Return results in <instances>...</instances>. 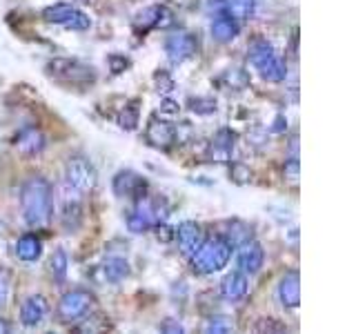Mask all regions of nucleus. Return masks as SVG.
Wrapping results in <instances>:
<instances>
[{"mask_svg":"<svg viewBox=\"0 0 356 334\" xmlns=\"http://www.w3.org/2000/svg\"><path fill=\"white\" fill-rule=\"evenodd\" d=\"M44 145H47V141H44L42 132L38 127H25V129H20L16 136V148L25 156L40 154L44 150Z\"/></svg>","mask_w":356,"mask_h":334,"instance_id":"nucleus-19","label":"nucleus"},{"mask_svg":"<svg viewBox=\"0 0 356 334\" xmlns=\"http://www.w3.org/2000/svg\"><path fill=\"white\" fill-rule=\"evenodd\" d=\"M161 334H185V328H183L178 321L167 319V321L163 323V328H161Z\"/></svg>","mask_w":356,"mask_h":334,"instance_id":"nucleus-36","label":"nucleus"},{"mask_svg":"<svg viewBox=\"0 0 356 334\" xmlns=\"http://www.w3.org/2000/svg\"><path fill=\"white\" fill-rule=\"evenodd\" d=\"M0 334H11V326L7 319H0Z\"/></svg>","mask_w":356,"mask_h":334,"instance_id":"nucleus-39","label":"nucleus"},{"mask_svg":"<svg viewBox=\"0 0 356 334\" xmlns=\"http://www.w3.org/2000/svg\"><path fill=\"white\" fill-rule=\"evenodd\" d=\"M20 209L29 228H44L54 214V189L47 178L29 176L20 187Z\"/></svg>","mask_w":356,"mask_h":334,"instance_id":"nucleus-1","label":"nucleus"},{"mask_svg":"<svg viewBox=\"0 0 356 334\" xmlns=\"http://www.w3.org/2000/svg\"><path fill=\"white\" fill-rule=\"evenodd\" d=\"M248 289H250L248 276H245L243 272H238V270H234V272L222 276V281L218 285V294L225 301H229V303H236V301L248 296Z\"/></svg>","mask_w":356,"mask_h":334,"instance_id":"nucleus-15","label":"nucleus"},{"mask_svg":"<svg viewBox=\"0 0 356 334\" xmlns=\"http://www.w3.org/2000/svg\"><path fill=\"white\" fill-rule=\"evenodd\" d=\"M47 74L63 85L72 87H85L96 81V70L81 61H70V58H54L47 63Z\"/></svg>","mask_w":356,"mask_h":334,"instance_id":"nucleus-4","label":"nucleus"},{"mask_svg":"<svg viewBox=\"0 0 356 334\" xmlns=\"http://www.w3.org/2000/svg\"><path fill=\"white\" fill-rule=\"evenodd\" d=\"M100 272H103V278L107 283H122L129 276L131 267L125 256H107L103 265H100Z\"/></svg>","mask_w":356,"mask_h":334,"instance_id":"nucleus-22","label":"nucleus"},{"mask_svg":"<svg viewBox=\"0 0 356 334\" xmlns=\"http://www.w3.org/2000/svg\"><path fill=\"white\" fill-rule=\"evenodd\" d=\"M250 61L254 65V70L261 74L263 81L267 83H281L287 76V67L283 63L281 56L276 54L267 40H254L250 47Z\"/></svg>","mask_w":356,"mask_h":334,"instance_id":"nucleus-3","label":"nucleus"},{"mask_svg":"<svg viewBox=\"0 0 356 334\" xmlns=\"http://www.w3.org/2000/svg\"><path fill=\"white\" fill-rule=\"evenodd\" d=\"M236 263H238V272H243L245 276L259 274L263 263H265L263 245L259 241H254V239H250V241H245L243 245H238Z\"/></svg>","mask_w":356,"mask_h":334,"instance_id":"nucleus-12","label":"nucleus"},{"mask_svg":"<svg viewBox=\"0 0 356 334\" xmlns=\"http://www.w3.org/2000/svg\"><path fill=\"white\" fill-rule=\"evenodd\" d=\"M42 18L47 20L49 25H58V27L74 29V31H85L92 27V18L70 3H56V5L44 7Z\"/></svg>","mask_w":356,"mask_h":334,"instance_id":"nucleus-7","label":"nucleus"},{"mask_svg":"<svg viewBox=\"0 0 356 334\" xmlns=\"http://www.w3.org/2000/svg\"><path fill=\"white\" fill-rule=\"evenodd\" d=\"M109 330H111V321L109 317L100 315V312H87L83 319L72 323L74 334H109Z\"/></svg>","mask_w":356,"mask_h":334,"instance_id":"nucleus-18","label":"nucleus"},{"mask_svg":"<svg viewBox=\"0 0 356 334\" xmlns=\"http://www.w3.org/2000/svg\"><path fill=\"white\" fill-rule=\"evenodd\" d=\"M234 141H236V134L229 129H220L216 136L211 138V145H209L211 163H225L234 150Z\"/></svg>","mask_w":356,"mask_h":334,"instance_id":"nucleus-21","label":"nucleus"},{"mask_svg":"<svg viewBox=\"0 0 356 334\" xmlns=\"http://www.w3.org/2000/svg\"><path fill=\"white\" fill-rule=\"evenodd\" d=\"M174 239H176L178 248H181V252L185 256H194L196 250L205 241V232H203V228L198 225V223H194V221H183L181 225L174 230Z\"/></svg>","mask_w":356,"mask_h":334,"instance_id":"nucleus-14","label":"nucleus"},{"mask_svg":"<svg viewBox=\"0 0 356 334\" xmlns=\"http://www.w3.org/2000/svg\"><path fill=\"white\" fill-rule=\"evenodd\" d=\"M256 0H225L222 3V14H227L234 20H248L254 14Z\"/></svg>","mask_w":356,"mask_h":334,"instance_id":"nucleus-24","label":"nucleus"},{"mask_svg":"<svg viewBox=\"0 0 356 334\" xmlns=\"http://www.w3.org/2000/svg\"><path fill=\"white\" fill-rule=\"evenodd\" d=\"M165 56L172 65H183L198 54V38L192 31H174L165 38Z\"/></svg>","mask_w":356,"mask_h":334,"instance_id":"nucleus-9","label":"nucleus"},{"mask_svg":"<svg viewBox=\"0 0 356 334\" xmlns=\"http://www.w3.org/2000/svg\"><path fill=\"white\" fill-rule=\"evenodd\" d=\"M283 129H287V118L278 116V118H276V125L272 127V132H283Z\"/></svg>","mask_w":356,"mask_h":334,"instance_id":"nucleus-38","label":"nucleus"},{"mask_svg":"<svg viewBox=\"0 0 356 334\" xmlns=\"http://www.w3.org/2000/svg\"><path fill=\"white\" fill-rule=\"evenodd\" d=\"M232 252H234V248L227 243V239L222 237V234H218V237H211V239H205L203 245L196 250V254L189 256V259H192V270L196 274L220 272L222 267L229 263Z\"/></svg>","mask_w":356,"mask_h":334,"instance_id":"nucleus-2","label":"nucleus"},{"mask_svg":"<svg viewBox=\"0 0 356 334\" xmlns=\"http://www.w3.org/2000/svg\"><path fill=\"white\" fill-rule=\"evenodd\" d=\"M287 326L281 319H274V317H265L256 323V334H287Z\"/></svg>","mask_w":356,"mask_h":334,"instance_id":"nucleus-31","label":"nucleus"},{"mask_svg":"<svg viewBox=\"0 0 356 334\" xmlns=\"http://www.w3.org/2000/svg\"><path fill=\"white\" fill-rule=\"evenodd\" d=\"M47 334H56V332H47Z\"/></svg>","mask_w":356,"mask_h":334,"instance_id":"nucleus-40","label":"nucleus"},{"mask_svg":"<svg viewBox=\"0 0 356 334\" xmlns=\"http://www.w3.org/2000/svg\"><path fill=\"white\" fill-rule=\"evenodd\" d=\"M111 187H114V194L118 198H131V200H138L147 196V181L131 170H120L114 181H111Z\"/></svg>","mask_w":356,"mask_h":334,"instance_id":"nucleus-10","label":"nucleus"},{"mask_svg":"<svg viewBox=\"0 0 356 334\" xmlns=\"http://www.w3.org/2000/svg\"><path fill=\"white\" fill-rule=\"evenodd\" d=\"M67 267H70V259H67L65 250H56L49 256V276L54 278V283H63L65 281Z\"/></svg>","mask_w":356,"mask_h":334,"instance_id":"nucleus-25","label":"nucleus"},{"mask_svg":"<svg viewBox=\"0 0 356 334\" xmlns=\"http://www.w3.org/2000/svg\"><path fill=\"white\" fill-rule=\"evenodd\" d=\"M145 141L156 150H170L176 143V127L170 120L154 116L147 122V129H145Z\"/></svg>","mask_w":356,"mask_h":334,"instance_id":"nucleus-13","label":"nucleus"},{"mask_svg":"<svg viewBox=\"0 0 356 334\" xmlns=\"http://www.w3.org/2000/svg\"><path fill=\"white\" fill-rule=\"evenodd\" d=\"M107 63H109L111 72H114V74L125 72L127 67H129V61H127V58H122V56H118V54H111L109 58H107Z\"/></svg>","mask_w":356,"mask_h":334,"instance_id":"nucleus-34","label":"nucleus"},{"mask_svg":"<svg viewBox=\"0 0 356 334\" xmlns=\"http://www.w3.org/2000/svg\"><path fill=\"white\" fill-rule=\"evenodd\" d=\"M211 38H214L216 42H232L234 38L238 36L241 31V22L229 18L227 14H218L214 20H211Z\"/></svg>","mask_w":356,"mask_h":334,"instance_id":"nucleus-20","label":"nucleus"},{"mask_svg":"<svg viewBox=\"0 0 356 334\" xmlns=\"http://www.w3.org/2000/svg\"><path fill=\"white\" fill-rule=\"evenodd\" d=\"M189 109L194 111L198 116H209L216 111V100L209 98V96H196V98H189Z\"/></svg>","mask_w":356,"mask_h":334,"instance_id":"nucleus-30","label":"nucleus"},{"mask_svg":"<svg viewBox=\"0 0 356 334\" xmlns=\"http://www.w3.org/2000/svg\"><path fill=\"white\" fill-rule=\"evenodd\" d=\"M94 303H96L94 292H89L85 287H74L60 296L58 308H56V317L65 326H72L78 319H83L87 312H92Z\"/></svg>","mask_w":356,"mask_h":334,"instance_id":"nucleus-5","label":"nucleus"},{"mask_svg":"<svg viewBox=\"0 0 356 334\" xmlns=\"http://www.w3.org/2000/svg\"><path fill=\"white\" fill-rule=\"evenodd\" d=\"M161 111L163 114H178V103H174V100H163Z\"/></svg>","mask_w":356,"mask_h":334,"instance_id":"nucleus-37","label":"nucleus"},{"mask_svg":"<svg viewBox=\"0 0 356 334\" xmlns=\"http://www.w3.org/2000/svg\"><path fill=\"white\" fill-rule=\"evenodd\" d=\"M47 312H49V303H47V299H44L42 294L27 296L25 301H22V305H20L22 326H27V328L38 326V323H42V319L47 317Z\"/></svg>","mask_w":356,"mask_h":334,"instance_id":"nucleus-16","label":"nucleus"},{"mask_svg":"<svg viewBox=\"0 0 356 334\" xmlns=\"http://www.w3.org/2000/svg\"><path fill=\"white\" fill-rule=\"evenodd\" d=\"M278 301L287 310H296L300 303V276L296 270H289L278 281Z\"/></svg>","mask_w":356,"mask_h":334,"instance_id":"nucleus-17","label":"nucleus"},{"mask_svg":"<svg viewBox=\"0 0 356 334\" xmlns=\"http://www.w3.org/2000/svg\"><path fill=\"white\" fill-rule=\"evenodd\" d=\"M229 178L234 183H238V185H248L252 181V170L245 163L236 161V163H232V167H229Z\"/></svg>","mask_w":356,"mask_h":334,"instance_id":"nucleus-32","label":"nucleus"},{"mask_svg":"<svg viewBox=\"0 0 356 334\" xmlns=\"http://www.w3.org/2000/svg\"><path fill=\"white\" fill-rule=\"evenodd\" d=\"M7 299H9V276L5 270H0V308L7 305Z\"/></svg>","mask_w":356,"mask_h":334,"instance_id":"nucleus-35","label":"nucleus"},{"mask_svg":"<svg viewBox=\"0 0 356 334\" xmlns=\"http://www.w3.org/2000/svg\"><path fill=\"white\" fill-rule=\"evenodd\" d=\"M222 237H225L227 243L232 245L234 250H236L238 245H243L245 241H250V239H252V228H250V225H245V223H241V221H232V223H229V232H227V234H222Z\"/></svg>","mask_w":356,"mask_h":334,"instance_id":"nucleus-27","label":"nucleus"},{"mask_svg":"<svg viewBox=\"0 0 356 334\" xmlns=\"http://www.w3.org/2000/svg\"><path fill=\"white\" fill-rule=\"evenodd\" d=\"M248 83H250V78L243 70H227L218 78V85L225 87V92H232V89L234 92H241L243 87H248Z\"/></svg>","mask_w":356,"mask_h":334,"instance_id":"nucleus-26","label":"nucleus"},{"mask_svg":"<svg viewBox=\"0 0 356 334\" xmlns=\"http://www.w3.org/2000/svg\"><path fill=\"white\" fill-rule=\"evenodd\" d=\"M163 218H165V212H161L159 205L152 203V200L145 196V198L134 200V207L127 214V228L134 234H145L154 230L156 225H161Z\"/></svg>","mask_w":356,"mask_h":334,"instance_id":"nucleus-8","label":"nucleus"},{"mask_svg":"<svg viewBox=\"0 0 356 334\" xmlns=\"http://www.w3.org/2000/svg\"><path fill=\"white\" fill-rule=\"evenodd\" d=\"M96 183L98 174L94 163L87 156H70V161L65 163V185L78 194H87L96 187Z\"/></svg>","mask_w":356,"mask_h":334,"instance_id":"nucleus-6","label":"nucleus"},{"mask_svg":"<svg viewBox=\"0 0 356 334\" xmlns=\"http://www.w3.org/2000/svg\"><path fill=\"white\" fill-rule=\"evenodd\" d=\"M170 25H174V14L165 5L145 7L143 11H138V14L134 16V29L138 33H147L152 29L170 27Z\"/></svg>","mask_w":356,"mask_h":334,"instance_id":"nucleus-11","label":"nucleus"},{"mask_svg":"<svg viewBox=\"0 0 356 334\" xmlns=\"http://www.w3.org/2000/svg\"><path fill=\"white\" fill-rule=\"evenodd\" d=\"M283 176H285L292 185H296V181H298V159H289V161L285 163V167H283Z\"/></svg>","mask_w":356,"mask_h":334,"instance_id":"nucleus-33","label":"nucleus"},{"mask_svg":"<svg viewBox=\"0 0 356 334\" xmlns=\"http://www.w3.org/2000/svg\"><path fill=\"white\" fill-rule=\"evenodd\" d=\"M205 334H236V328H234V321L229 317H211L207 321Z\"/></svg>","mask_w":356,"mask_h":334,"instance_id":"nucleus-29","label":"nucleus"},{"mask_svg":"<svg viewBox=\"0 0 356 334\" xmlns=\"http://www.w3.org/2000/svg\"><path fill=\"white\" fill-rule=\"evenodd\" d=\"M118 125H120V129H125V132L136 129V125H138V100H131V103H127L125 107L120 109Z\"/></svg>","mask_w":356,"mask_h":334,"instance_id":"nucleus-28","label":"nucleus"},{"mask_svg":"<svg viewBox=\"0 0 356 334\" xmlns=\"http://www.w3.org/2000/svg\"><path fill=\"white\" fill-rule=\"evenodd\" d=\"M40 254H42V241L36 234H22L16 241V256L20 261H25V263L38 261Z\"/></svg>","mask_w":356,"mask_h":334,"instance_id":"nucleus-23","label":"nucleus"}]
</instances>
